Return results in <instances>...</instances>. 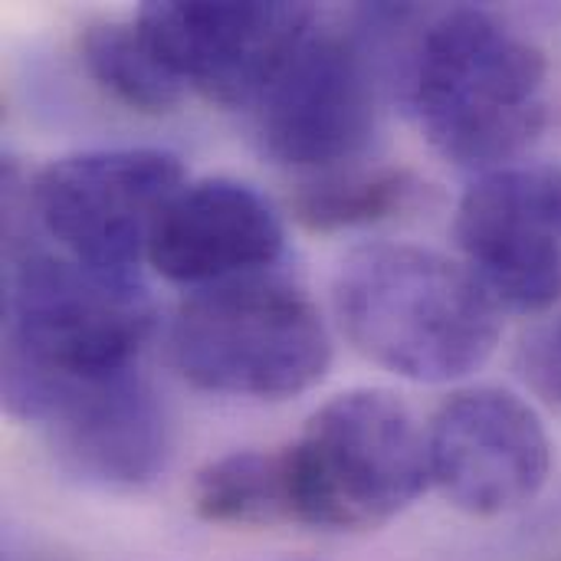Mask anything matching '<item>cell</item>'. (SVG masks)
Instances as JSON below:
<instances>
[{"mask_svg": "<svg viewBox=\"0 0 561 561\" xmlns=\"http://www.w3.org/2000/svg\"><path fill=\"white\" fill-rule=\"evenodd\" d=\"M283 240L276 210L250 184L204 178L168 201L151 230L148 260L164 279L204 289L273 266Z\"/></svg>", "mask_w": 561, "mask_h": 561, "instance_id": "7c38bea8", "label": "cell"}, {"mask_svg": "<svg viewBox=\"0 0 561 561\" xmlns=\"http://www.w3.org/2000/svg\"><path fill=\"white\" fill-rule=\"evenodd\" d=\"M470 273L503 306L539 312L561 299V164L486 171L454 220Z\"/></svg>", "mask_w": 561, "mask_h": 561, "instance_id": "ba28073f", "label": "cell"}, {"mask_svg": "<svg viewBox=\"0 0 561 561\" xmlns=\"http://www.w3.org/2000/svg\"><path fill=\"white\" fill-rule=\"evenodd\" d=\"M293 523L368 533L404 513L431 483L427 434L388 391H348L322 404L283 447Z\"/></svg>", "mask_w": 561, "mask_h": 561, "instance_id": "5b68a950", "label": "cell"}, {"mask_svg": "<svg viewBox=\"0 0 561 561\" xmlns=\"http://www.w3.org/2000/svg\"><path fill=\"white\" fill-rule=\"evenodd\" d=\"M332 296L348 342L408 381L467 378L500 342V302L470 266L414 243L352 250Z\"/></svg>", "mask_w": 561, "mask_h": 561, "instance_id": "3957f363", "label": "cell"}, {"mask_svg": "<svg viewBox=\"0 0 561 561\" xmlns=\"http://www.w3.org/2000/svg\"><path fill=\"white\" fill-rule=\"evenodd\" d=\"M431 483L470 516L533 503L552 473V444L536 411L503 388L457 391L427 427Z\"/></svg>", "mask_w": 561, "mask_h": 561, "instance_id": "9c48e42d", "label": "cell"}, {"mask_svg": "<svg viewBox=\"0 0 561 561\" xmlns=\"http://www.w3.org/2000/svg\"><path fill=\"white\" fill-rule=\"evenodd\" d=\"M194 513L240 529L293 523L286 450H237L210 460L194 480Z\"/></svg>", "mask_w": 561, "mask_h": 561, "instance_id": "5bb4252c", "label": "cell"}, {"mask_svg": "<svg viewBox=\"0 0 561 561\" xmlns=\"http://www.w3.org/2000/svg\"><path fill=\"white\" fill-rule=\"evenodd\" d=\"M256 112L270 158L332 171L355 158L378 125V76L368 49L355 36L312 30Z\"/></svg>", "mask_w": 561, "mask_h": 561, "instance_id": "30bf717a", "label": "cell"}, {"mask_svg": "<svg viewBox=\"0 0 561 561\" xmlns=\"http://www.w3.org/2000/svg\"><path fill=\"white\" fill-rule=\"evenodd\" d=\"M79 53L89 76L135 112L161 115L171 112L184 95V82L161 62L135 20H105L85 26L79 36Z\"/></svg>", "mask_w": 561, "mask_h": 561, "instance_id": "9a60e30c", "label": "cell"}, {"mask_svg": "<svg viewBox=\"0 0 561 561\" xmlns=\"http://www.w3.org/2000/svg\"><path fill=\"white\" fill-rule=\"evenodd\" d=\"M168 355L201 391L286 401L322 381L332 342L316 302L296 283L256 273L204 286L181 302Z\"/></svg>", "mask_w": 561, "mask_h": 561, "instance_id": "277c9868", "label": "cell"}, {"mask_svg": "<svg viewBox=\"0 0 561 561\" xmlns=\"http://www.w3.org/2000/svg\"><path fill=\"white\" fill-rule=\"evenodd\" d=\"M519 371L536 398L561 414V312L526 335L519 348Z\"/></svg>", "mask_w": 561, "mask_h": 561, "instance_id": "2e32d148", "label": "cell"}, {"mask_svg": "<svg viewBox=\"0 0 561 561\" xmlns=\"http://www.w3.org/2000/svg\"><path fill=\"white\" fill-rule=\"evenodd\" d=\"M151 325L154 306L135 273L92 270L7 220L0 388L16 421L59 388L135 371Z\"/></svg>", "mask_w": 561, "mask_h": 561, "instance_id": "6da1fadb", "label": "cell"}, {"mask_svg": "<svg viewBox=\"0 0 561 561\" xmlns=\"http://www.w3.org/2000/svg\"><path fill=\"white\" fill-rule=\"evenodd\" d=\"M138 30L161 62L224 108H253L319 23L309 3H145Z\"/></svg>", "mask_w": 561, "mask_h": 561, "instance_id": "52a82bcc", "label": "cell"}, {"mask_svg": "<svg viewBox=\"0 0 561 561\" xmlns=\"http://www.w3.org/2000/svg\"><path fill=\"white\" fill-rule=\"evenodd\" d=\"M26 424H39L56 457L102 486H141L168 460V421L141 371L46 394Z\"/></svg>", "mask_w": 561, "mask_h": 561, "instance_id": "8fae6325", "label": "cell"}, {"mask_svg": "<svg viewBox=\"0 0 561 561\" xmlns=\"http://www.w3.org/2000/svg\"><path fill=\"white\" fill-rule=\"evenodd\" d=\"M427 194V184L411 168L375 164V168H332L309 178L289 197L293 217L316 230H355L394 220L414 210Z\"/></svg>", "mask_w": 561, "mask_h": 561, "instance_id": "4fadbf2b", "label": "cell"}, {"mask_svg": "<svg viewBox=\"0 0 561 561\" xmlns=\"http://www.w3.org/2000/svg\"><path fill=\"white\" fill-rule=\"evenodd\" d=\"M26 187V207L66 256L135 273L161 210L184 187V164L161 148L79 151L46 164Z\"/></svg>", "mask_w": 561, "mask_h": 561, "instance_id": "8992f818", "label": "cell"}, {"mask_svg": "<svg viewBox=\"0 0 561 561\" xmlns=\"http://www.w3.org/2000/svg\"><path fill=\"white\" fill-rule=\"evenodd\" d=\"M404 79L424 138L460 168H506L546 125L542 49L480 7L427 13Z\"/></svg>", "mask_w": 561, "mask_h": 561, "instance_id": "7a4b0ae2", "label": "cell"}]
</instances>
